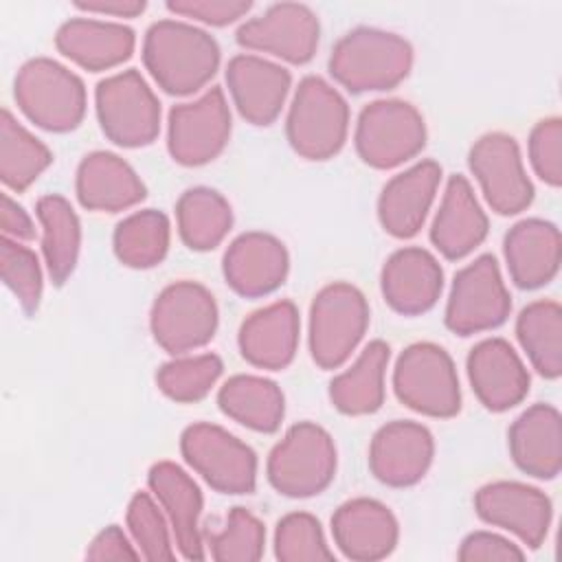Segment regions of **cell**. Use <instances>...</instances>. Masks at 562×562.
Segmentation results:
<instances>
[{
	"label": "cell",
	"instance_id": "1",
	"mask_svg": "<svg viewBox=\"0 0 562 562\" xmlns=\"http://www.w3.org/2000/svg\"><path fill=\"white\" fill-rule=\"evenodd\" d=\"M222 50L211 33L193 22L165 18L143 37V64L160 90L189 97L206 88L220 70Z\"/></svg>",
	"mask_w": 562,
	"mask_h": 562
},
{
	"label": "cell",
	"instance_id": "19",
	"mask_svg": "<svg viewBox=\"0 0 562 562\" xmlns=\"http://www.w3.org/2000/svg\"><path fill=\"white\" fill-rule=\"evenodd\" d=\"M290 272L285 244L263 231H248L235 237L222 259L226 285L244 296L259 299L279 290Z\"/></svg>",
	"mask_w": 562,
	"mask_h": 562
},
{
	"label": "cell",
	"instance_id": "2",
	"mask_svg": "<svg viewBox=\"0 0 562 562\" xmlns=\"http://www.w3.org/2000/svg\"><path fill=\"white\" fill-rule=\"evenodd\" d=\"M413 61L415 53L406 37L375 26H358L334 44L327 66L336 83L360 94L397 88L411 75Z\"/></svg>",
	"mask_w": 562,
	"mask_h": 562
},
{
	"label": "cell",
	"instance_id": "34",
	"mask_svg": "<svg viewBox=\"0 0 562 562\" xmlns=\"http://www.w3.org/2000/svg\"><path fill=\"white\" fill-rule=\"evenodd\" d=\"M176 224L189 250L206 252L217 248L233 226L228 200L211 187H191L176 202Z\"/></svg>",
	"mask_w": 562,
	"mask_h": 562
},
{
	"label": "cell",
	"instance_id": "22",
	"mask_svg": "<svg viewBox=\"0 0 562 562\" xmlns=\"http://www.w3.org/2000/svg\"><path fill=\"white\" fill-rule=\"evenodd\" d=\"M147 485L171 525L180 555L184 560H204L200 531L204 496L193 476L173 461H158L147 472Z\"/></svg>",
	"mask_w": 562,
	"mask_h": 562
},
{
	"label": "cell",
	"instance_id": "27",
	"mask_svg": "<svg viewBox=\"0 0 562 562\" xmlns=\"http://www.w3.org/2000/svg\"><path fill=\"white\" fill-rule=\"evenodd\" d=\"M503 255L514 285L520 290H538L551 283L560 272V228L542 217H525L507 231Z\"/></svg>",
	"mask_w": 562,
	"mask_h": 562
},
{
	"label": "cell",
	"instance_id": "15",
	"mask_svg": "<svg viewBox=\"0 0 562 562\" xmlns=\"http://www.w3.org/2000/svg\"><path fill=\"white\" fill-rule=\"evenodd\" d=\"M235 40L241 48L303 66L314 59L321 42L318 15L301 2H277L246 20Z\"/></svg>",
	"mask_w": 562,
	"mask_h": 562
},
{
	"label": "cell",
	"instance_id": "38",
	"mask_svg": "<svg viewBox=\"0 0 562 562\" xmlns=\"http://www.w3.org/2000/svg\"><path fill=\"white\" fill-rule=\"evenodd\" d=\"M222 371L224 362L217 353L173 356V360L160 364L156 371V386L178 404H193L211 393Z\"/></svg>",
	"mask_w": 562,
	"mask_h": 562
},
{
	"label": "cell",
	"instance_id": "32",
	"mask_svg": "<svg viewBox=\"0 0 562 562\" xmlns=\"http://www.w3.org/2000/svg\"><path fill=\"white\" fill-rule=\"evenodd\" d=\"M220 411L255 432H277L285 415V395L274 380L252 373L228 378L217 391Z\"/></svg>",
	"mask_w": 562,
	"mask_h": 562
},
{
	"label": "cell",
	"instance_id": "3",
	"mask_svg": "<svg viewBox=\"0 0 562 562\" xmlns=\"http://www.w3.org/2000/svg\"><path fill=\"white\" fill-rule=\"evenodd\" d=\"M13 99L31 123L55 134L77 130L88 105L81 77L50 57H33L20 66Z\"/></svg>",
	"mask_w": 562,
	"mask_h": 562
},
{
	"label": "cell",
	"instance_id": "20",
	"mask_svg": "<svg viewBox=\"0 0 562 562\" xmlns=\"http://www.w3.org/2000/svg\"><path fill=\"white\" fill-rule=\"evenodd\" d=\"M465 371L476 400L492 413L518 406L529 393V371L505 338L476 342L465 358Z\"/></svg>",
	"mask_w": 562,
	"mask_h": 562
},
{
	"label": "cell",
	"instance_id": "43",
	"mask_svg": "<svg viewBox=\"0 0 562 562\" xmlns=\"http://www.w3.org/2000/svg\"><path fill=\"white\" fill-rule=\"evenodd\" d=\"M527 147L536 176L558 189L562 184V121L558 116L538 121L529 134Z\"/></svg>",
	"mask_w": 562,
	"mask_h": 562
},
{
	"label": "cell",
	"instance_id": "41",
	"mask_svg": "<svg viewBox=\"0 0 562 562\" xmlns=\"http://www.w3.org/2000/svg\"><path fill=\"white\" fill-rule=\"evenodd\" d=\"M274 558L281 562H321L334 560L323 527L307 512L285 514L274 529Z\"/></svg>",
	"mask_w": 562,
	"mask_h": 562
},
{
	"label": "cell",
	"instance_id": "5",
	"mask_svg": "<svg viewBox=\"0 0 562 562\" xmlns=\"http://www.w3.org/2000/svg\"><path fill=\"white\" fill-rule=\"evenodd\" d=\"M349 105L323 77L307 75L299 81L288 116L290 147L305 160H329L347 143Z\"/></svg>",
	"mask_w": 562,
	"mask_h": 562
},
{
	"label": "cell",
	"instance_id": "25",
	"mask_svg": "<svg viewBox=\"0 0 562 562\" xmlns=\"http://www.w3.org/2000/svg\"><path fill=\"white\" fill-rule=\"evenodd\" d=\"M441 182V165L419 160L393 176L380 191L378 220L384 233L408 239L419 233Z\"/></svg>",
	"mask_w": 562,
	"mask_h": 562
},
{
	"label": "cell",
	"instance_id": "47",
	"mask_svg": "<svg viewBox=\"0 0 562 562\" xmlns=\"http://www.w3.org/2000/svg\"><path fill=\"white\" fill-rule=\"evenodd\" d=\"M0 224H2V237L15 239V241H29L35 237V226L31 215L9 193H2Z\"/></svg>",
	"mask_w": 562,
	"mask_h": 562
},
{
	"label": "cell",
	"instance_id": "39",
	"mask_svg": "<svg viewBox=\"0 0 562 562\" xmlns=\"http://www.w3.org/2000/svg\"><path fill=\"white\" fill-rule=\"evenodd\" d=\"M211 558L217 562H257L266 551V527L246 507H233L226 525L209 536Z\"/></svg>",
	"mask_w": 562,
	"mask_h": 562
},
{
	"label": "cell",
	"instance_id": "44",
	"mask_svg": "<svg viewBox=\"0 0 562 562\" xmlns=\"http://www.w3.org/2000/svg\"><path fill=\"white\" fill-rule=\"evenodd\" d=\"M167 11L206 26H228L252 9L248 0H169Z\"/></svg>",
	"mask_w": 562,
	"mask_h": 562
},
{
	"label": "cell",
	"instance_id": "16",
	"mask_svg": "<svg viewBox=\"0 0 562 562\" xmlns=\"http://www.w3.org/2000/svg\"><path fill=\"white\" fill-rule=\"evenodd\" d=\"M476 516L494 527L514 533L529 549H538L551 529V498L520 481H492L474 494Z\"/></svg>",
	"mask_w": 562,
	"mask_h": 562
},
{
	"label": "cell",
	"instance_id": "11",
	"mask_svg": "<svg viewBox=\"0 0 562 562\" xmlns=\"http://www.w3.org/2000/svg\"><path fill=\"white\" fill-rule=\"evenodd\" d=\"M187 465L220 494L241 496L257 487V454L239 437L209 422L191 424L180 435Z\"/></svg>",
	"mask_w": 562,
	"mask_h": 562
},
{
	"label": "cell",
	"instance_id": "48",
	"mask_svg": "<svg viewBox=\"0 0 562 562\" xmlns=\"http://www.w3.org/2000/svg\"><path fill=\"white\" fill-rule=\"evenodd\" d=\"M75 9L88 15H99V18L132 20L145 13L147 2L145 0H77Z\"/></svg>",
	"mask_w": 562,
	"mask_h": 562
},
{
	"label": "cell",
	"instance_id": "7",
	"mask_svg": "<svg viewBox=\"0 0 562 562\" xmlns=\"http://www.w3.org/2000/svg\"><path fill=\"white\" fill-rule=\"evenodd\" d=\"M94 110L101 132L119 147H147L160 134V101L136 68L101 79Z\"/></svg>",
	"mask_w": 562,
	"mask_h": 562
},
{
	"label": "cell",
	"instance_id": "26",
	"mask_svg": "<svg viewBox=\"0 0 562 562\" xmlns=\"http://www.w3.org/2000/svg\"><path fill=\"white\" fill-rule=\"evenodd\" d=\"M490 220L465 176L448 178L439 209L430 224V241L450 261L474 252L487 237Z\"/></svg>",
	"mask_w": 562,
	"mask_h": 562
},
{
	"label": "cell",
	"instance_id": "30",
	"mask_svg": "<svg viewBox=\"0 0 562 562\" xmlns=\"http://www.w3.org/2000/svg\"><path fill=\"white\" fill-rule=\"evenodd\" d=\"M75 193L83 209L121 213L147 198V187L134 167L112 151H90L75 176Z\"/></svg>",
	"mask_w": 562,
	"mask_h": 562
},
{
	"label": "cell",
	"instance_id": "8",
	"mask_svg": "<svg viewBox=\"0 0 562 562\" xmlns=\"http://www.w3.org/2000/svg\"><path fill=\"white\" fill-rule=\"evenodd\" d=\"M397 400L426 417L448 419L461 411V384L454 360L435 342H413L395 360Z\"/></svg>",
	"mask_w": 562,
	"mask_h": 562
},
{
	"label": "cell",
	"instance_id": "12",
	"mask_svg": "<svg viewBox=\"0 0 562 562\" xmlns=\"http://www.w3.org/2000/svg\"><path fill=\"white\" fill-rule=\"evenodd\" d=\"M512 312V296L494 255L463 266L450 285L443 323L457 336H474L501 327Z\"/></svg>",
	"mask_w": 562,
	"mask_h": 562
},
{
	"label": "cell",
	"instance_id": "14",
	"mask_svg": "<svg viewBox=\"0 0 562 562\" xmlns=\"http://www.w3.org/2000/svg\"><path fill=\"white\" fill-rule=\"evenodd\" d=\"M468 167L494 213L518 215L533 202V182L514 136L505 132L483 134L470 147Z\"/></svg>",
	"mask_w": 562,
	"mask_h": 562
},
{
	"label": "cell",
	"instance_id": "37",
	"mask_svg": "<svg viewBox=\"0 0 562 562\" xmlns=\"http://www.w3.org/2000/svg\"><path fill=\"white\" fill-rule=\"evenodd\" d=\"M53 162V151L7 108L0 116V180L7 189L26 191Z\"/></svg>",
	"mask_w": 562,
	"mask_h": 562
},
{
	"label": "cell",
	"instance_id": "29",
	"mask_svg": "<svg viewBox=\"0 0 562 562\" xmlns=\"http://www.w3.org/2000/svg\"><path fill=\"white\" fill-rule=\"evenodd\" d=\"M514 465L540 481H551L562 470V417L553 404H531L507 430Z\"/></svg>",
	"mask_w": 562,
	"mask_h": 562
},
{
	"label": "cell",
	"instance_id": "23",
	"mask_svg": "<svg viewBox=\"0 0 562 562\" xmlns=\"http://www.w3.org/2000/svg\"><path fill=\"white\" fill-rule=\"evenodd\" d=\"M331 536L347 560L375 562L391 555L397 547L400 525L384 503L358 496L345 501L334 512Z\"/></svg>",
	"mask_w": 562,
	"mask_h": 562
},
{
	"label": "cell",
	"instance_id": "42",
	"mask_svg": "<svg viewBox=\"0 0 562 562\" xmlns=\"http://www.w3.org/2000/svg\"><path fill=\"white\" fill-rule=\"evenodd\" d=\"M0 272L4 285L13 292L26 314H35L42 301L44 274L40 257L24 244L2 237L0 239Z\"/></svg>",
	"mask_w": 562,
	"mask_h": 562
},
{
	"label": "cell",
	"instance_id": "40",
	"mask_svg": "<svg viewBox=\"0 0 562 562\" xmlns=\"http://www.w3.org/2000/svg\"><path fill=\"white\" fill-rule=\"evenodd\" d=\"M125 522L140 558L151 562L176 558V551L171 544V531H169L171 525L162 507L147 492H136L132 496L127 505Z\"/></svg>",
	"mask_w": 562,
	"mask_h": 562
},
{
	"label": "cell",
	"instance_id": "9",
	"mask_svg": "<svg viewBox=\"0 0 562 562\" xmlns=\"http://www.w3.org/2000/svg\"><path fill=\"white\" fill-rule=\"evenodd\" d=\"M353 145L364 165L395 169L426 147V121L408 101L378 99L360 110Z\"/></svg>",
	"mask_w": 562,
	"mask_h": 562
},
{
	"label": "cell",
	"instance_id": "28",
	"mask_svg": "<svg viewBox=\"0 0 562 562\" xmlns=\"http://www.w3.org/2000/svg\"><path fill=\"white\" fill-rule=\"evenodd\" d=\"M55 48L90 72L125 64L136 48V33L123 22L99 18H70L55 33Z\"/></svg>",
	"mask_w": 562,
	"mask_h": 562
},
{
	"label": "cell",
	"instance_id": "24",
	"mask_svg": "<svg viewBox=\"0 0 562 562\" xmlns=\"http://www.w3.org/2000/svg\"><path fill=\"white\" fill-rule=\"evenodd\" d=\"M301 338V318L292 301L281 299L255 310L237 331L241 358L266 371H281L292 364Z\"/></svg>",
	"mask_w": 562,
	"mask_h": 562
},
{
	"label": "cell",
	"instance_id": "10",
	"mask_svg": "<svg viewBox=\"0 0 562 562\" xmlns=\"http://www.w3.org/2000/svg\"><path fill=\"white\" fill-rule=\"evenodd\" d=\"M220 310L209 288L180 279L162 288L149 312V329L160 349L184 356L209 345L217 331Z\"/></svg>",
	"mask_w": 562,
	"mask_h": 562
},
{
	"label": "cell",
	"instance_id": "35",
	"mask_svg": "<svg viewBox=\"0 0 562 562\" xmlns=\"http://www.w3.org/2000/svg\"><path fill=\"white\" fill-rule=\"evenodd\" d=\"M516 338L542 378L562 375V307L558 301L538 299L525 305L516 318Z\"/></svg>",
	"mask_w": 562,
	"mask_h": 562
},
{
	"label": "cell",
	"instance_id": "36",
	"mask_svg": "<svg viewBox=\"0 0 562 562\" xmlns=\"http://www.w3.org/2000/svg\"><path fill=\"white\" fill-rule=\"evenodd\" d=\"M171 224L162 211L143 209L123 217L112 235L116 259L134 270H147L169 252Z\"/></svg>",
	"mask_w": 562,
	"mask_h": 562
},
{
	"label": "cell",
	"instance_id": "17",
	"mask_svg": "<svg viewBox=\"0 0 562 562\" xmlns=\"http://www.w3.org/2000/svg\"><path fill=\"white\" fill-rule=\"evenodd\" d=\"M435 457L432 432L411 419H393L380 426L369 443V470L389 487L419 483Z\"/></svg>",
	"mask_w": 562,
	"mask_h": 562
},
{
	"label": "cell",
	"instance_id": "18",
	"mask_svg": "<svg viewBox=\"0 0 562 562\" xmlns=\"http://www.w3.org/2000/svg\"><path fill=\"white\" fill-rule=\"evenodd\" d=\"M226 86L239 116L250 125H272L292 88V75L281 64L255 53H239L226 64Z\"/></svg>",
	"mask_w": 562,
	"mask_h": 562
},
{
	"label": "cell",
	"instance_id": "4",
	"mask_svg": "<svg viewBox=\"0 0 562 562\" xmlns=\"http://www.w3.org/2000/svg\"><path fill=\"white\" fill-rule=\"evenodd\" d=\"M338 468V452L331 435L314 424L290 426L268 454V483L288 498H310L325 492Z\"/></svg>",
	"mask_w": 562,
	"mask_h": 562
},
{
	"label": "cell",
	"instance_id": "46",
	"mask_svg": "<svg viewBox=\"0 0 562 562\" xmlns=\"http://www.w3.org/2000/svg\"><path fill=\"white\" fill-rule=\"evenodd\" d=\"M86 558L94 560V562L138 560L140 553H138L136 544L130 542V538L125 536V531L119 525H108L92 538V542L86 549Z\"/></svg>",
	"mask_w": 562,
	"mask_h": 562
},
{
	"label": "cell",
	"instance_id": "6",
	"mask_svg": "<svg viewBox=\"0 0 562 562\" xmlns=\"http://www.w3.org/2000/svg\"><path fill=\"white\" fill-rule=\"evenodd\" d=\"M369 318V303L356 285L334 281L321 288L312 299L307 323L312 360L325 371L342 367L364 338Z\"/></svg>",
	"mask_w": 562,
	"mask_h": 562
},
{
	"label": "cell",
	"instance_id": "31",
	"mask_svg": "<svg viewBox=\"0 0 562 562\" xmlns=\"http://www.w3.org/2000/svg\"><path fill=\"white\" fill-rule=\"evenodd\" d=\"M391 360V347L384 340H371L358 358L334 375L329 400L342 415H371L384 404V378Z\"/></svg>",
	"mask_w": 562,
	"mask_h": 562
},
{
	"label": "cell",
	"instance_id": "21",
	"mask_svg": "<svg viewBox=\"0 0 562 562\" xmlns=\"http://www.w3.org/2000/svg\"><path fill=\"white\" fill-rule=\"evenodd\" d=\"M380 290L393 312L402 316L426 314L441 296L443 268L426 248L404 246L384 261Z\"/></svg>",
	"mask_w": 562,
	"mask_h": 562
},
{
	"label": "cell",
	"instance_id": "45",
	"mask_svg": "<svg viewBox=\"0 0 562 562\" xmlns=\"http://www.w3.org/2000/svg\"><path fill=\"white\" fill-rule=\"evenodd\" d=\"M457 558L461 562H520L525 551L501 533L472 531L461 540Z\"/></svg>",
	"mask_w": 562,
	"mask_h": 562
},
{
	"label": "cell",
	"instance_id": "13",
	"mask_svg": "<svg viewBox=\"0 0 562 562\" xmlns=\"http://www.w3.org/2000/svg\"><path fill=\"white\" fill-rule=\"evenodd\" d=\"M233 116L224 90L213 86L198 99L178 103L167 119V149L182 167L213 162L228 145Z\"/></svg>",
	"mask_w": 562,
	"mask_h": 562
},
{
	"label": "cell",
	"instance_id": "33",
	"mask_svg": "<svg viewBox=\"0 0 562 562\" xmlns=\"http://www.w3.org/2000/svg\"><path fill=\"white\" fill-rule=\"evenodd\" d=\"M42 226V255L48 277L55 285H64L77 268L81 250V222L72 204L59 195H42L35 204Z\"/></svg>",
	"mask_w": 562,
	"mask_h": 562
}]
</instances>
